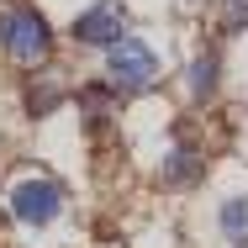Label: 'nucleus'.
Returning a JSON list of instances; mask_svg holds the SVG:
<instances>
[{"label":"nucleus","instance_id":"1","mask_svg":"<svg viewBox=\"0 0 248 248\" xmlns=\"http://www.w3.org/2000/svg\"><path fill=\"white\" fill-rule=\"evenodd\" d=\"M0 43L5 53L21 63V69H37L43 58H48V21L37 16V11H27V5H16V11H5L0 16Z\"/></svg>","mask_w":248,"mask_h":248},{"label":"nucleus","instance_id":"5","mask_svg":"<svg viewBox=\"0 0 248 248\" xmlns=\"http://www.w3.org/2000/svg\"><path fill=\"white\" fill-rule=\"evenodd\" d=\"M164 180H169V185H190V180H201V153L196 148H174L169 164H164Z\"/></svg>","mask_w":248,"mask_h":248},{"label":"nucleus","instance_id":"6","mask_svg":"<svg viewBox=\"0 0 248 248\" xmlns=\"http://www.w3.org/2000/svg\"><path fill=\"white\" fill-rule=\"evenodd\" d=\"M222 232H227V243L248 248V196H238V201L222 206Z\"/></svg>","mask_w":248,"mask_h":248},{"label":"nucleus","instance_id":"8","mask_svg":"<svg viewBox=\"0 0 248 248\" xmlns=\"http://www.w3.org/2000/svg\"><path fill=\"white\" fill-rule=\"evenodd\" d=\"M222 27L227 32H243L248 27V0H222Z\"/></svg>","mask_w":248,"mask_h":248},{"label":"nucleus","instance_id":"2","mask_svg":"<svg viewBox=\"0 0 248 248\" xmlns=\"http://www.w3.org/2000/svg\"><path fill=\"white\" fill-rule=\"evenodd\" d=\"M106 74H111V85L116 90H148L153 79H158V53L148 43H111V63H106Z\"/></svg>","mask_w":248,"mask_h":248},{"label":"nucleus","instance_id":"4","mask_svg":"<svg viewBox=\"0 0 248 248\" xmlns=\"http://www.w3.org/2000/svg\"><path fill=\"white\" fill-rule=\"evenodd\" d=\"M122 32H127V11H122L116 0H100V5H90V11L74 21V37H79V43H106V48H111Z\"/></svg>","mask_w":248,"mask_h":248},{"label":"nucleus","instance_id":"7","mask_svg":"<svg viewBox=\"0 0 248 248\" xmlns=\"http://www.w3.org/2000/svg\"><path fill=\"white\" fill-rule=\"evenodd\" d=\"M190 85H196V95H206V90L217 85V58H211V53H201V58H196V74H190Z\"/></svg>","mask_w":248,"mask_h":248},{"label":"nucleus","instance_id":"3","mask_svg":"<svg viewBox=\"0 0 248 248\" xmlns=\"http://www.w3.org/2000/svg\"><path fill=\"white\" fill-rule=\"evenodd\" d=\"M11 211H16L21 222L43 227V222H53V217L63 211V190H58L53 180H21V185L11 190Z\"/></svg>","mask_w":248,"mask_h":248}]
</instances>
